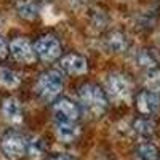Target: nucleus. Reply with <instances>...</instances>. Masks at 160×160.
I'll list each match as a JSON object with an SVG mask.
<instances>
[{"label": "nucleus", "mask_w": 160, "mask_h": 160, "mask_svg": "<svg viewBox=\"0 0 160 160\" xmlns=\"http://www.w3.org/2000/svg\"><path fill=\"white\" fill-rule=\"evenodd\" d=\"M78 101L83 111L91 117H99L108 109V96L106 91L95 85V83H85L78 90Z\"/></svg>", "instance_id": "f257e3e1"}, {"label": "nucleus", "mask_w": 160, "mask_h": 160, "mask_svg": "<svg viewBox=\"0 0 160 160\" xmlns=\"http://www.w3.org/2000/svg\"><path fill=\"white\" fill-rule=\"evenodd\" d=\"M62 85H64V78L61 72L55 69H48L38 75L35 90H37V95L42 99L51 101L62 91Z\"/></svg>", "instance_id": "f03ea898"}, {"label": "nucleus", "mask_w": 160, "mask_h": 160, "mask_svg": "<svg viewBox=\"0 0 160 160\" xmlns=\"http://www.w3.org/2000/svg\"><path fill=\"white\" fill-rule=\"evenodd\" d=\"M28 139L19 133H8L0 141V151L10 160H18L28 152Z\"/></svg>", "instance_id": "7ed1b4c3"}, {"label": "nucleus", "mask_w": 160, "mask_h": 160, "mask_svg": "<svg viewBox=\"0 0 160 160\" xmlns=\"http://www.w3.org/2000/svg\"><path fill=\"white\" fill-rule=\"evenodd\" d=\"M106 91L114 99H127L131 95V82L125 74L114 72L106 78Z\"/></svg>", "instance_id": "20e7f679"}, {"label": "nucleus", "mask_w": 160, "mask_h": 160, "mask_svg": "<svg viewBox=\"0 0 160 160\" xmlns=\"http://www.w3.org/2000/svg\"><path fill=\"white\" fill-rule=\"evenodd\" d=\"M35 56L43 61H55L61 56V43L55 35H43L34 43Z\"/></svg>", "instance_id": "39448f33"}, {"label": "nucleus", "mask_w": 160, "mask_h": 160, "mask_svg": "<svg viewBox=\"0 0 160 160\" xmlns=\"http://www.w3.org/2000/svg\"><path fill=\"white\" fill-rule=\"evenodd\" d=\"M53 118L56 123H75L78 118V106L69 98H61L53 104Z\"/></svg>", "instance_id": "423d86ee"}, {"label": "nucleus", "mask_w": 160, "mask_h": 160, "mask_svg": "<svg viewBox=\"0 0 160 160\" xmlns=\"http://www.w3.org/2000/svg\"><path fill=\"white\" fill-rule=\"evenodd\" d=\"M8 51L11 53V56L15 58L18 62L22 64H31L35 61V51L32 43L24 37H16L11 40V43L8 47Z\"/></svg>", "instance_id": "0eeeda50"}, {"label": "nucleus", "mask_w": 160, "mask_h": 160, "mask_svg": "<svg viewBox=\"0 0 160 160\" xmlns=\"http://www.w3.org/2000/svg\"><path fill=\"white\" fill-rule=\"evenodd\" d=\"M136 108L142 115H152L160 109V95L151 90H142L136 96Z\"/></svg>", "instance_id": "6e6552de"}, {"label": "nucleus", "mask_w": 160, "mask_h": 160, "mask_svg": "<svg viewBox=\"0 0 160 160\" xmlns=\"http://www.w3.org/2000/svg\"><path fill=\"white\" fill-rule=\"evenodd\" d=\"M59 68L69 75H82L87 72L88 69V62L82 55H77V53H69L61 58L59 61Z\"/></svg>", "instance_id": "1a4fd4ad"}, {"label": "nucleus", "mask_w": 160, "mask_h": 160, "mask_svg": "<svg viewBox=\"0 0 160 160\" xmlns=\"http://www.w3.org/2000/svg\"><path fill=\"white\" fill-rule=\"evenodd\" d=\"M2 115L8 120V122H21L22 118V108H21V102L18 98H7L2 104Z\"/></svg>", "instance_id": "9d476101"}, {"label": "nucleus", "mask_w": 160, "mask_h": 160, "mask_svg": "<svg viewBox=\"0 0 160 160\" xmlns=\"http://www.w3.org/2000/svg\"><path fill=\"white\" fill-rule=\"evenodd\" d=\"M104 45L111 53H122L128 48V38L120 31H112L106 35Z\"/></svg>", "instance_id": "9b49d317"}, {"label": "nucleus", "mask_w": 160, "mask_h": 160, "mask_svg": "<svg viewBox=\"0 0 160 160\" xmlns=\"http://www.w3.org/2000/svg\"><path fill=\"white\" fill-rule=\"evenodd\" d=\"M16 11L24 19H35L40 13L38 0H16Z\"/></svg>", "instance_id": "f8f14e48"}, {"label": "nucleus", "mask_w": 160, "mask_h": 160, "mask_svg": "<svg viewBox=\"0 0 160 160\" xmlns=\"http://www.w3.org/2000/svg\"><path fill=\"white\" fill-rule=\"evenodd\" d=\"M80 135V127L77 123H56V136L62 142H72Z\"/></svg>", "instance_id": "ddd939ff"}, {"label": "nucleus", "mask_w": 160, "mask_h": 160, "mask_svg": "<svg viewBox=\"0 0 160 160\" xmlns=\"http://www.w3.org/2000/svg\"><path fill=\"white\" fill-rule=\"evenodd\" d=\"M28 157L31 160H42L47 154V142L43 138H34L28 142Z\"/></svg>", "instance_id": "4468645a"}, {"label": "nucleus", "mask_w": 160, "mask_h": 160, "mask_svg": "<svg viewBox=\"0 0 160 160\" xmlns=\"http://www.w3.org/2000/svg\"><path fill=\"white\" fill-rule=\"evenodd\" d=\"M133 130H135V133L138 136L149 138V136L154 135V131H155V123L148 117H139V118L135 120V123H133Z\"/></svg>", "instance_id": "2eb2a0df"}, {"label": "nucleus", "mask_w": 160, "mask_h": 160, "mask_svg": "<svg viewBox=\"0 0 160 160\" xmlns=\"http://www.w3.org/2000/svg\"><path fill=\"white\" fill-rule=\"evenodd\" d=\"M135 158L136 160H157L158 158V149L151 142H142L135 151Z\"/></svg>", "instance_id": "dca6fc26"}, {"label": "nucleus", "mask_w": 160, "mask_h": 160, "mask_svg": "<svg viewBox=\"0 0 160 160\" xmlns=\"http://www.w3.org/2000/svg\"><path fill=\"white\" fill-rule=\"evenodd\" d=\"M0 85L5 88H16L19 85V75L8 68H0Z\"/></svg>", "instance_id": "f3484780"}, {"label": "nucleus", "mask_w": 160, "mask_h": 160, "mask_svg": "<svg viewBox=\"0 0 160 160\" xmlns=\"http://www.w3.org/2000/svg\"><path fill=\"white\" fill-rule=\"evenodd\" d=\"M136 61L141 68H146L149 71L157 68V56L152 50H141L136 56Z\"/></svg>", "instance_id": "a211bd4d"}, {"label": "nucleus", "mask_w": 160, "mask_h": 160, "mask_svg": "<svg viewBox=\"0 0 160 160\" xmlns=\"http://www.w3.org/2000/svg\"><path fill=\"white\" fill-rule=\"evenodd\" d=\"M146 85H148V88L154 93H158L160 95V69H151L148 71V74H146V78H144Z\"/></svg>", "instance_id": "6ab92c4d"}, {"label": "nucleus", "mask_w": 160, "mask_h": 160, "mask_svg": "<svg viewBox=\"0 0 160 160\" xmlns=\"http://www.w3.org/2000/svg\"><path fill=\"white\" fill-rule=\"evenodd\" d=\"M8 55V43L5 42V38L0 35V59H3Z\"/></svg>", "instance_id": "aec40b11"}, {"label": "nucleus", "mask_w": 160, "mask_h": 160, "mask_svg": "<svg viewBox=\"0 0 160 160\" xmlns=\"http://www.w3.org/2000/svg\"><path fill=\"white\" fill-rule=\"evenodd\" d=\"M50 160H77V158L71 154H58V155H53Z\"/></svg>", "instance_id": "412c9836"}]
</instances>
